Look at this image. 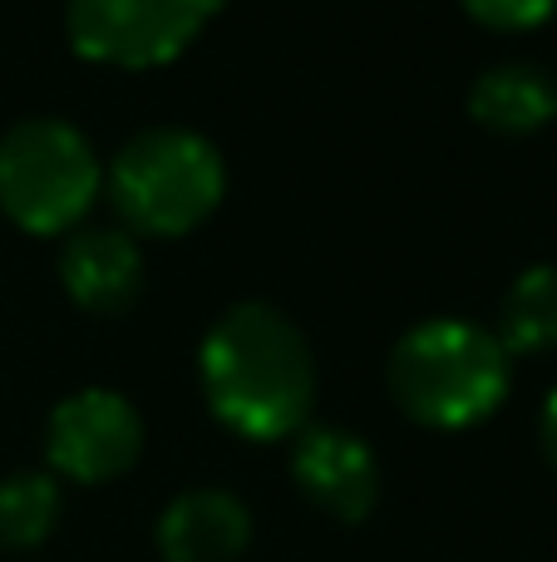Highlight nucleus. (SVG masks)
I'll list each match as a JSON object with an SVG mask.
<instances>
[{"label":"nucleus","mask_w":557,"mask_h":562,"mask_svg":"<svg viewBox=\"0 0 557 562\" xmlns=\"http://www.w3.org/2000/svg\"><path fill=\"white\" fill-rule=\"evenodd\" d=\"M59 524V484L49 474L0 479V548L25 553L39 548Z\"/></svg>","instance_id":"f8f14e48"},{"label":"nucleus","mask_w":557,"mask_h":562,"mask_svg":"<svg viewBox=\"0 0 557 562\" xmlns=\"http://www.w3.org/2000/svg\"><path fill=\"white\" fill-rule=\"evenodd\" d=\"M207 409L232 435L272 445L302 435L316 405V356L306 330L272 301H237L197 350Z\"/></svg>","instance_id":"f257e3e1"},{"label":"nucleus","mask_w":557,"mask_h":562,"mask_svg":"<svg viewBox=\"0 0 557 562\" xmlns=\"http://www.w3.org/2000/svg\"><path fill=\"white\" fill-rule=\"evenodd\" d=\"M109 198L134 233L183 237L217 213L227 164L193 128H144L109 164Z\"/></svg>","instance_id":"7ed1b4c3"},{"label":"nucleus","mask_w":557,"mask_h":562,"mask_svg":"<svg viewBox=\"0 0 557 562\" xmlns=\"http://www.w3.org/2000/svg\"><path fill=\"white\" fill-rule=\"evenodd\" d=\"M469 114L493 134H533L557 119V79L528 59L493 65L469 85Z\"/></svg>","instance_id":"9d476101"},{"label":"nucleus","mask_w":557,"mask_h":562,"mask_svg":"<svg viewBox=\"0 0 557 562\" xmlns=\"http://www.w3.org/2000/svg\"><path fill=\"white\" fill-rule=\"evenodd\" d=\"M509 350L474 321H420L390 350V395L424 429L484 425L509 395Z\"/></svg>","instance_id":"f03ea898"},{"label":"nucleus","mask_w":557,"mask_h":562,"mask_svg":"<svg viewBox=\"0 0 557 562\" xmlns=\"http://www.w3.org/2000/svg\"><path fill=\"white\" fill-rule=\"evenodd\" d=\"M464 10L489 30H528L553 15L557 0H464Z\"/></svg>","instance_id":"ddd939ff"},{"label":"nucleus","mask_w":557,"mask_h":562,"mask_svg":"<svg viewBox=\"0 0 557 562\" xmlns=\"http://www.w3.org/2000/svg\"><path fill=\"white\" fill-rule=\"evenodd\" d=\"M538 445L548 454V464L557 469V390L543 400V415H538Z\"/></svg>","instance_id":"4468645a"},{"label":"nucleus","mask_w":557,"mask_h":562,"mask_svg":"<svg viewBox=\"0 0 557 562\" xmlns=\"http://www.w3.org/2000/svg\"><path fill=\"white\" fill-rule=\"evenodd\" d=\"M499 346L509 356L557 350V267H528L499 301Z\"/></svg>","instance_id":"9b49d317"},{"label":"nucleus","mask_w":557,"mask_h":562,"mask_svg":"<svg viewBox=\"0 0 557 562\" xmlns=\"http://www.w3.org/2000/svg\"><path fill=\"white\" fill-rule=\"evenodd\" d=\"M104 188L89 138L65 119H20L0 134V207L35 237L65 233Z\"/></svg>","instance_id":"20e7f679"},{"label":"nucleus","mask_w":557,"mask_h":562,"mask_svg":"<svg viewBox=\"0 0 557 562\" xmlns=\"http://www.w3.org/2000/svg\"><path fill=\"white\" fill-rule=\"evenodd\" d=\"M69 301L94 316H124L144 296V252L124 227H79L59 252Z\"/></svg>","instance_id":"6e6552de"},{"label":"nucleus","mask_w":557,"mask_h":562,"mask_svg":"<svg viewBox=\"0 0 557 562\" xmlns=\"http://www.w3.org/2000/svg\"><path fill=\"white\" fill-rule=\"evenodd\" d=\"M292 479L321 514L361 524L380 504V464L361 435L341 425H306L292 449Z\"/></svg>","instance_id":"0eeeda50"},{"label":"nucleus","mask_w":557,"mask_h":562,"mask_svg":"<svg viewBox=\"0 0 557 562\" xmlns=\"http://www.w3.org/2000/svg\"><path fill=\"white\" fill-rule=\"evenodd\" d=\"M163 562H232L252 543V514L227 488H187L158 518Z\"/></svg>","instance_id":"1a4fd4ad"},{"label":"nucleus","mask_w":557,"mask_h":562,"mask_svg":"<svg viewBox=\"0 0 557 562\" xmlns=\"http://www.w3.org/2000/svg\"><path fill=\"white\" fill-rule=\"evenodd\" d=\"M45 454L75 484H109L144 454V419L114 390H75L49 415Z\"/></svg>","instance_id":"423d86ee"},{"label":"nucleus","mask_w":557,"mask_h":562,"mask_svg":"<svg viewBox=\"0 0 557 562\" xmlns=\"http://www.w3.org/2000/svg\"><path fill=\"white\" fill-rule=\"evenodd\" d=\"M223 0H69V45L94 65L154 69L178 59Z\"/></svg>","instance_id":"39448f33"}]
</instances>
